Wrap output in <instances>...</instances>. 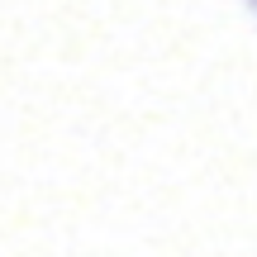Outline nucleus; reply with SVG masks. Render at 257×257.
I'll return each instance as SVG.
<instances>
[]
</instances>
